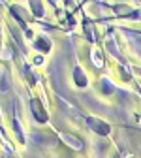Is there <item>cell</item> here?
<instances>
[{"mask_svg": "<svg viewBox=\"0 0 141 158\" xmlns=\"http://www.w3.org/2000/svg\"><path fill=\"white\" fill-rule=\"evenodd\" d=\"M73 81H75V85L77 87H87V83H89V79L83 75V72H81V68H75L73 70Z\"/></svg>", "mask_w": 141, "mask_h": 158, "instance_id": "obj_3", "label": "cell"}, {"mask_svg": "<svg viewBox=\"0 0 141 158\" xmlns=\"http://www.w3.org/2000/svg\"><path fill=\"white\" fill-rule=\"evenodd\" d=\"M87 124H89L98 135H107V134L111 132V126H109L107 123H104V121H100V118H96V117H87Z\"/></svg>", "mask_w": 141, "mask_h": 158, "instance_id": "obj_1", "label": "cell"}, {"mask_svg": "<svg viewBox=\"0 0 141 158\" xmlns=\"http://www.w3.org/2000/svg\"><path fill=\"white\" fill-rule=\"evenodd\" d=\"M30 109H32V113H34V117H36V121L38 123H47V113H45V109L42 107V104H39V100H34L30 102Z\"/></svg>", "mask_w": 141, "mask_h": 158, "instance_id": "obj_2", "label": "cell"}]
</instances>
